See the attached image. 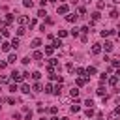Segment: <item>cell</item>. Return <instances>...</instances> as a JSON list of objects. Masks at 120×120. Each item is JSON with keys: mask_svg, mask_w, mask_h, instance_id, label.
Listing matches in <instances>:
<instances>
[{"mask_svg": "<svg viewBox=\"0 0 120 120\" xmlns=\"http://www.w3.org/2000/svg\"><path fill=\"white\" fill-rule=\"evenodd\" d=\"M8 81H9V79H8L6 75H0V82H2V84H4V82H8Z\"/></svg>", "mask_w": 120, "mask_h": 120, "instance_id": "35", "label": "cell"}, {"mask_svg": "<svg viewBox=\"0 0 120 120\" xmlns=\"http://www.w3.org/2000/svg\"><path fill=\"white\" fill-rule=\"evenodd\" d=\"M41 88H43V86H41L39 82H36V84H34V92H41Z\"/></svg>", "mask_w": 120, "mask_h": 120, "instance_id": "24", "label": "cell"}, {"mask_svg": "<svg viewBox=\"0 0 120 120\" xmlns=\"http://www.w3.org/2000/svg\"><path fill=\"white\" fill-rule=\"evenodd\" d=\"M79 30H81L82 34H88V32H90V30H88V26H82V28H79Z\"/></svg>", "mask_w": 120, "mask_h": 120, "instance_id": "37", "label": "cell"}, {"mask_svg": "<svg viewBox=\"0 0 120 120\" xmlns=\"http://www.w3.org/2000/svg\"><path fill=\"white\" fill-rule=\"evenodd\" d=\"M58 36H60V38H66V36H68V32H66V30H60V32H58Z\"/></svg>", "mask_w": 120, "mask_h": 120, "instance_id": "38", "label": "cell"}, {"mask_svg": "<svg viewBox=\"0 0 120 120\" xmlns=\"http://www.w3.org/2000/svg\"><path fill=\"white\" fill-rule=\"evenodd\" d=\"M58 47H62V41H60V39H54V43H52V49H58Z\"/></svg>", "mask_w": 120, "mask_h": 120, "instance_id": "17", "label": "cell"}, {"mask_svg": "<svg viewBox=\"0 0 120 120\" xmlns=\"http://www.w3.org/2000/svg\"><path fill=\"white\" fill-rule=\"evenodd\" d=\"M41 58H43V54H41L39 51H36V52H34V60H41Z\"/></svg>", "mask_w": 120, "mask_h": 120, "instance_id": "18", "label": "cell"}, {"mask_svg": "<svg viewBox=\"0 0 120 120\" xmlns=\"http://www.w3.org/2000/svg\"><path fill=\"white\" fill-rule=\"evenodd\" d=\"M9 49H11V43H8V41H4V43H2V51H6V52H8Z\"/></svg>", "mask_w": 120, "mask_h": 120, "instance_id": "9", "label": "cell"}, {"mask_svg": "<svg viewBox=\"0 0 120 120\" xmlns=\"http://www.w3.org/2000/svg\"><path fill=\"white\" fill-rule=\"evenodd\" d=\"M116 82H118V77H116V75H114V77H111V79H109V84H112V86H114V84H116Z\"/></svg>", "mask_w": 120, "mask_h": 120, "instance_id": "20", "label": "cell"}, {"mask_svg": "<svg viewBox=\"0 0 120 120\" xmlns=\"http://www.w3.org/2000/svg\"><path fill=\"white\" fill-rule=\"evenodd\" d=\"M17 62V54H9L8 56V64H15Z\"/></svg>", "mask_w": 120, "mask_h": 120, "instance_id": "8", "label": "cell"}, {"mask_svg": "<svg viewBox=\"0 0 120 120\" xmlns=\"http://www.w3.org/2000/svg\"><path fill=\"white\" fill-rule=\"evenodd\" d=\"M79 13H81V15H86V9H84V8L81 6V8H79Z\"/></svg>", "mask_w": 120, "mask_h": 120, "instance_id": "40", "label": "cell"}, {"mask_svg": "<svg viewBox=\"0 0 120 120\" xmlns=\"http://www.w3.org/2000/svg\"><path fill=\"white\" fill-rule=\"evenodd\" d=\"M71 96H73V98H77V96H79V88H77V86H73V88H71Z\"/></svg>", "mask_w": 120, "mask_h": 120, "instance_id": "21", "label": "cell"}, {"mask_svg": "<svg viewBox=\"0 0 120 120\" xmlns=\"http://www.w3.org/2000/svg\"><path fill=\"white\" fill-rule=\"evenodd\" d=\"M84 105H86V107H88V109H90V107H92V105H94V101H92V99H86V101H84Z\"/></svg>", "mask_w": 120, "mask_h": 120, "instance_id": "34", "label": "cell"}, {"mask_svg": "<svg viewBox=\"0 0 120 120\" xmlns=\"http://www.w3.org/2000/svg\"><path fill=\"white\" fill-rule=\"evenodd\" d=\"M2 36L8 38V36H9V30H8V28H2Z\"/></svg>", "mask_w": 120, "mask_h": 120, "instance_id": "31", "label": "cell"}, {"mask_svg": "<svg viewBox=\"0 0 120 120\" xmlns=\"http://www.w3.org/2000/svg\"><path fill=\"white\" fill-rule=\"evenodd\" d=\"M86 75H96V68H94V66H90V68L86 69Z\"/></svg>", "mask_w": 120, "mask_h": 120, "instance_id": "13", "label": "cell"}, {"mask_svg": "<svg viewBox=\"0 0 120 120\" xmlns=\"http://www.w3.org/2000/svg\"><path fill=\"white\" fill-rule=\"evenodd\" d=\"M21 92H22V94H30V86H28V84H22V86H21Z\"/></svg>", "mask_w": 120, "mask_h": 120, "instance_id": "11", "label": "cell"}, {"mask_svg": "<svg viewBox=\"0 0 120 120\" xmlns=\"http://www.w3.org/2000/svg\"><path fill=\"white\" fill-rule=\"evenodd\" d=\"M71 111H73V112H79V111H81V107H79L77 103H73V105H71Z\"/></svg>", "mask_w": 120, "mask_h": 120, "instance_id": "25", "label": "cell"}, {"mask_svg": "<svg viewBox=\"0 0 120 120\" xmlns=\"http://www.w3.org/2000/svg\"><path fill=\"white\" fill-rule=\"evenodd\" d=\"M24 32H26V28H24V26H21V28H17V36H22Z\"/></svg>", "mask_w": 120, "mask_h": 120, "instance_id": "22", "label": "cell"}, {"mask_svg": "<svg viewBox=\"0 0 120 120\" xmlns=\"http://www.w3.org/2000/svg\"><path fill=\"white\" fill-rule=\"evenodd\" d=\"M56 111H58V107H51L49 109V112H52V114H56Z\"/></svg>", "mask_w": 120, "mask_h": 120, "instance_id": "41", "label": "cell"}, {"mask_svg": "<svg viewBox=\"0 0 120 120\" xmlns=\"http://www.w3.org/2000/svg\"><path fill=\"white\" fill-rule=\"evenodd\" d=\"M114 114H120V107H116V109H114Z\"/></svg>", "mask_w": 120, "mask_h": 120, "instance_id": "43", "label": "cell"}, {"mask_svg": "<svg viewBox=\"0 0 120 120\" xmlns=\"http://www.w3.org/2000/svg\"><path fill=\"white\" fill-rule=\"evenodd\" d=\"M96 94H98V96H103V98H105V88H103V86H99V88L96 90Z\"/></svg>", "mask_w": 120, "mask_h": 120, "instance_id": "14", "label": "cell"}, {"mask_svg": "<svg viewBox=\"0 0 120 120\" xmlns=\"http://www.w3.org/2000/svg\"><path fill=\"white\" fill-rule=\"evenodd\" d=\"M112 2H114V4H120V0H112Z\"/></svg>", "mask_w": 120, "mask_h": 120, "instance_id": "46", "label": "cell"}, {"mask_svg": "<svg viewBox=\"0 0 120 120\" xmlns=\"http://www.w3.org/2000/svg\"><path fill=\"white\" fill-rule=\"evenodd\" d=\"M39 45H41V41H39L38 38H36V39H32V43H30V47H32V49H38Z\"/></svg>", "mask_w": 120, "mask_h": 120, "instance_id": "7", "label": "cell"}, {"mask_svg": "<svg viewBox=\"0 0 120 120\" xmlns=\"http://www.w3.org/2000/svg\"><path fill=\"white\" fill-rule=\"evenodd\" d=\"M11 79H13L15 82H21V81L24 79V75H22V73H19V71H13V73H11Z\"/></svg>", "mask_w": 120, "mask_h": 120, "instance_id": "1", "label": "cell"}, {"mask_svg": "<svg viewBox=\"0 0 120 120\" xmlns=\"http://www.w3.org/2000/svg\"><path fill=\"white\" fill-rule=\"evenodd\" d=\"M45 2H56V0H45Z\"/></svg>", "mask_w": 120, "mask_h": 120, "instance_id": "47", "label": "cell"}, {"mask_svg": "<svg viewBox=\"0 0 120 120\" xmlns=\"http://www.w3.org/2000/svg\"><path fill=\"white\" fill-rule=\"evenodd\" d=\"M45 54H52V45L51 47H45Z\"/></svg>", "mask_w": 120, "mask_h": 120, "instance_id": "32", "label": "cell"}, {"mask_svg": "<svg viewBox=\"0 0 120 120\" xmlns=\"http://www.w3.org/2000/svg\"><path fill=\"white\" fill-rule=\"evenodd\" d=\"M49 66H52V68L58 66V60H56V58H51V60H49Z\"/></svg>", "mask_w": 120, "mask_h": 120, "instance_id": "23", "label": "cell"}, {"mask_svg": "<svg viewBox=\"0 0 120 120\" xmlns=\"http://www.w3.org/2000/svg\"><path fill=\"white\" fill-rule=\"evenodd\" d=\"M98 120H105V118H103V116H98Z\"/></svg>", "mask_w": 120, "mask_h": 120, "instance_id": "45", "label": "cell"}, {"mask_svg": "<svg viewBox=\"0 0 120 120\" xmlns=\"http://www.w3.org/2000/svg\"><path fill=\"white\" fill-rule=\"evenodd\" d=\"M39 120H47V118H39Z\"/></svg>", "mask_w": 120, "mask_h": 120, "instance_id": "49", "label": "cell"}, {"mask_svg": "<svg viewBox=\"0 0 120 120\" xmlns=\"http://www.w3.org/2000/svg\"><path fill=\"white\" fill-rule=\"evenodd\" d=\"M56 11H58V13H68V11H69V8H68L66 4H60V6L56 8Z\"/></svg>", "mask_w": 120, "mask_h": 120, "instance_id": "3", "label": "cell"}, {"mask_svg": "<svg viewBox=\"0 0 120 120\" xmlns=\"http://www.w3.org/2000/svg\"><path fill=\"white\" fill-rule=\"evenodd\" d=\"M79 32H81V30H79V28H77V26H75V28H73V30H71V32H69V34H71V36H73V38H77V36H79Z\"/></svg>", "mask_w": 120, "mask_h": 120, "instance_id": "16", "label": "cell"}, {"mask_svg": "<svg viewBox=\"0 0 120 120\" xmlns=\"http://www.w3.org/2000/svg\"><path fill=\"white\" fill-rule=\"evenodd\" d=\"M99 52H101V45L99 43H94L92 45V54H99Z\"/></svg>", "mask_w": 120, "mask_h": 120, "instance_id": "5", "label": "cell"}, {"mask_svg": "<svg viewBox=\"0 0 120 120\" xmlns=\"http://www.w3.org/2000/svg\"><path fill=\"white\" fill-rule=\"evenodd\" d=\"M84 73H86V69H82V68H77V75H79V77H84Z\"/></svg>", "mask_w": 120, "mask_h": 120, "instance_id": "19", "label": "cell"}, {"mask_svg": "<svg viewBox=\"0 0 120 120\" xmlns=\"http://www.w3.org/2000/svg\"><path fill=\"white\" fill-rule=\"evenodd\" d=\"M94 114H96V111H94L92 107H90V109H86V116H94Z\"/></svg>", "mask_w": 120, "mask_h": 120, "instance_id": "26", "label": "cell"}, {"mask_svg": "<svg viewBox=\"0 0 120 120\" xmlns=\"http://www.w3.org/2000/svg\"><path fill=\"white\" fill-rule=\"evenodd\" d=\"M77 17H79V15H75V13H68V15H66V21H68V22H75Z\"/></svg>", "mask_w": 120, "mask_h": 120, "instance_id": "4", "label": "cell"}, {"mask_svg": "<svg viewBox=\"0 0 120 120\" xmlns=\"http://www.w3.org/2000/svg\"><path fill=\"white\" fill-rule=\"evenodd\" d=\"M11 47H13V49L19 47V38H13V39H11Z\"/></svg>", "mask_w": 120, "mask_h": 120, "instance_id": "12", "label": "cell"}, {"mask_svg": "<svg viewBox=\"0 0 120 120\" xmlns=\"http://www.w3.org/2000/svg\"><path fill=\"white\" fill-rule=\"evenodd\" d=\"M118 79H120V77H118Z\"/></svg>", "mask_w": 120, "mask_h": 120, "instance_id": "52", "label": "cell"}, {"mask_svg": "<svg viewBox=\"0 0 120 120\" xmlns=\"http://www.w3.org/2000/svg\"><path fill=\"white\" fill-rule=\"evenodd\" d=\"M19 24H21V26H26V24H30V17H26V15H21V17H19Z\"/></svg>", "mask_w": 120, "mask_h": 120, "instance_id": "2", "label": "cell"}, {"mask_svg": "<svg viewBox=\"0 0 120 120\" xmlns=\"http://www.w3.org/2000/svg\"><path fill=\"white\" fill-rule=\"evenodd\" d=\"M109 17H111V19H116V17H118V11H114V9H112V11H111V15H109Z\"/></svg>", "mask_w": 120, "mask_h": 120, "instance_id": "30", "label": "cell"}, {"mask_svg": "<svg viewBox=\"0 0 120 120\" xmlns=\"http://www.w3.org/2000/svg\"><path fill=\"white\" fill-rule=\"evenodd\" d=\"M0 24H4V21H2V19H0Z\"/></svg>", "mask_w": 120, "mask_h": 120, "instance_id": "48", "label": "cell"}, {"mask_svg": "<svg viewBox=\"0 0 120 120\" xmlns=\"http://www.w3.org/2000/svg\"><path fill=\"white\" fill-rule=\"evenodd\" d=\"M66 69H68V71H69V73H71V71H73V69H75V68H73V64H68V66H66Z\"/></svg>", "mask_w": 120, "mask_h": 120, "instance_id": "39", "label": "cell"}, {"mask_svg": "<svg viewBox=\"0 0 120 120\" xmlns=\"http://www.w3.org/2000/svg\"><path fill=\"white\" fill-rule=\"evenodd\" d=\"M103 49H105L107 52H109V51H112V43H111V41H105V45H103Z\"/></svg>", "mask_w": 120, "mask_h": 120, "instance_id": "10", "label": "cell"}, {"mask_svg": "<svg viewBox=\"0 0 120 120\" xmlns=\"http://www.w3.org/2000/svg\"><path fill=\"white\" fill-rule=\"evenodd\" d=\"M99 17H101V13H99V11H96V13H92V19H94V21H98Z\"/></svg>", "mask_w": 120, "mask_h": 120, "instance_id": "27", "label": "cell"}, {"mask_svg": "<svg viewBox=\"0 0 120 120\" xmlns=\"http://www.w3.org/2000/svg\"><path fill=\"white\" fill-rule=\"evenodd\" d=\"M51 120H60V118H56V116H52V118H51Z\"/></svg>", "mask_w": 120, "mask_h": 120, "instance_id": "44", "label": "cell"}, {"mask_svg": "<svg viewBox=\"0 0 120 120\" xmlns=\"http://www.w3.org/2000/svg\"><path fill=\"white\" fill-rule=\"evenodd\" d=\"M86 82H88V77H79L77 79V86H84Z\"/></svg>", "mask_w": 120, "mask_h": 120, "instance_id": "6", "label": "cell"}, {"mask_svg": "<svg viewBox=\"0 0 120 120\" xmlns=\"http://www.w3.org/2000/svg\"><path fill=\"white\" fill-rule=\"evenodd\" d=\"M45 15H47V13H45L43 9H38V17H45Z\"/></svg>", "mask_w": 120, "mask_h": 120, "instance_id": "36", "label": "cell"}, {"mask_svg": "<svg viewBox=\"0 0 120 120\" xmlns=\"http://www.w3.org/2000/svg\"><path fill=\"white\" fill-rule=\"evenodd\" d=\"M118 38H120V32H118Z\"/></svg>", "mask_w": 120, "mask_h": 120, "instance_id": "51", "label": "cell"}, {"mask_svg": "<svg viewBox=\"0 0 120 120\" xmlns=\"http://www.w3.org/2000/svg\"><path fill=\"white\" fill-rule=\"evenodd\" d=\"M45 92L51 94V92H52V84H45Z\"/></svg>", "mask_w": 120, "mask_h": 120, "instance_id": "33", "label": "cell"}, {"mask_svg": "<svg viewBox=\"0 0 120 120\" xmlns=\"http://www.w3.org/2000/svg\"><path fill=\"white\" fill-rule=\"evenodd\" d=\"M0 43H2V36H0Z\"/></svg>", "mask_w": 120, "mask_h": 120, "instance_id": "50", "label": "cell"}, {"mask_svg": "<svg viewBox=\"0 0 120 120\" xmlns=\"http://www.w3.org/2000/svg\"><path fill=\"white\" fill-rule=\"evenodd\" d=\"M39 77H41V73H39V71H34V73H32V79H36V81H38Z\"/></svg>", "mask_w": 120, "mask_h": 120, "instance_id": "28", "label": "cell"}, {"mask_svg": "<svg viewBox=\"0 0 120 120\" xmlns=\"http://www.w3.org/2000/svg\"><path fill=\"white\" fill-rule=\"evenodd\" d=\"M6 66H8V62H0V69H4Z\"/></svg>", "mask_w": 120, "mask_h": 120, "instance_id": "42", "label": "cell"}, {"mask_svg": "<svg viewBox=\"0 0 120 120\" xmlns=\"http://www.w3.org/2000/svg\"><path fill=\"white\" fill-rule=\"evenodd\" d=\"M22 6H24V8H32L34 2H32V0H22Z\"/></svg>", "mask_w": 120, "mask_h": 120, "instance_id": "15", "label": "cell"}, {"mask_svg": "<svg viewBox=\"0 0 120 120\" xmlns=\"http://www.w3.org/2000/svg\"><path fill=\"white\" fill-rule=\"evenodd\" d=\"M103 8H105V2L99 0V2H98V9H103Z\"/></svg>", "mask_w": 120, "mask_h": 120, "instance_id": "29", "label": "cell"}]
</instances>
